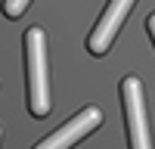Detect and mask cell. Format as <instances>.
<instances>
[{
    "mask_svg": "<svg viewBox=\"0 0 155 149\" xmlns=\"http://www.w3.org/2000/svg\"><path fill=\"white\" fill-rule=\"evenodd\" d=\"M31 0H3V16L6 19H19L25 9H28Z\"/></svg>",
    "mask_w": 155,
    "mask_h": 149,
    "instance_id": "obj_5",
    "label": "cell"
},
{
    "mask_svg": "<svg viewBox=\"0 0 155 149\" xmlns=\"http://www.w3.org/2000/svg\"><path fill=\"white\" fill-rule=\"evenodd\" d=\"M121 103H124V118H127V149H155L149 115H146L143 81L137 74H127L121 81Z\"/></svg>",
    "mask_w": 155,
    "mask_h": 149,
    "instance_id": "obj_2",
    "label": "cell"
},
{
    "mask_svg": "<svg viewBox=\"0 0 155 149\" xmlns=\"http://www.w3.org/2000/svg\"><path fill=\"white\" fill-rule=\"evenodd\" d=\"M25 68H28V112L34 118L50 115V74H47V34L44 28L25 31Z\"/></svg>",
    "mask_w": 155,
    "mask_h": 149,
    "instance_id": "obj_1",
    "label": "cell"
},
{
    "mask_svg": "<svg viewBox=\"0 0 155 149\" xmlns=\"http://www.w3.org/2000/svg\"><path fill=\"white\" fill-rule=\"evenodd\" d=\"M134 3H137V0H109V3H106L99 22L93 25V31H90V37H87V50H90L93 56H106V53H109L115 34L121 31L124 19L130 16Z\"/></svg>",
    "mask_w": 155,
    "mask_h": 149,
    "instance_id": "obj_3",
    "label": "cell"
},
{
    "mask_svg": "<svg viewBox=\"0 0 155 149\" xmlns=\"http://www.w3.org/2000/svg\"><path fill=\"white\" fill-rule=\"evenodd\" d=\"M99 124H102V112H99L96 106H87V109L78 112L74 118H68L59 131H53L47 140H41L34 149H71L78 140H81V137L93 134Z\"/></svg>",
    "mask_w": 155,
    "mask_h": 149,
    "instance_id": "obj_4",
    "label": "cell"
},
{
    "mask_svg": "<svg viewBox=\"0 0 155 149\" xmlns=\"http://www.w3.org/2000/svg\"><path fill=\"white\" fill-rule=\"evenodd\" d=\"M146 28H149V34H152V41H155V12L149 16V22H146Z\"/></svg>",
    "mask_w": 155,
    "mask_h": 149,
    "instance_id": "obj_6",
    "label": "cell"
}]
</instances>
